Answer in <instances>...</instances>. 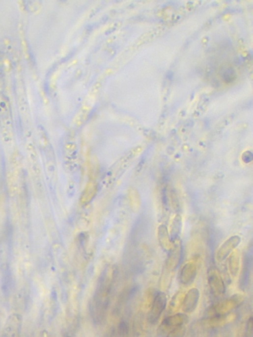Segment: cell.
<instances>
[{"label": "cell", "instance_id": "10", "mask_svg": "<svg viewBox=\"0 0 253 337\" xmlns=\"http://www.w3.org/2000/svg\"><path fill=\"white\" fill-rule=\"evenodd\" d=\"M96 192V185L95 182L94 181H89L83 192L81 202H82V204L89 203L93 199Z\"/></svg>", "mask_w": 253, "mask_h": 337}, {"label": "cell", "instance_id": "9", "mask_svg": "<svg viewBox=\"0 0 253 337\" xmlns=\"http://www.w3.org/2000/svg\"><path fill=\"white\" fill-rule=\"evenodd\" d=\"M196 277V267L191 263H188L182 269L180 273V282L185 286H188L194 281Z\"/></svg>", "mask_w": 253, "mask_h": 337}, {"label": "cell", "instance_id": "8", "mask_svg": "<svg viewBox=\"0 0 253 337\" xmlns=\"http://www.w3.org/2000/svg\"><path fill=\"white\" fill-rule=\"evenodd\" d=\"M189 317L183 313H177L171 316L166 317L162 322V325L166 328L174 329L176 327H183L188 323Z\"/></svg>", "mask_w": 253, "mask_h": 337}, {"label": "cell", "instance_id": "11", "mask_svg": "<svg viewBox=\"0 0 253 337\" xmlns=\"http://www.w3.org/2000/svg\"><path fill=\"white\" fill-rule=\"evenodd\" d=\"M129 326L125 321H121L117 328L116 337H128Z\"/></svg>", "mask_w": 253, "mask_h": 337}, {"label": "cell", "instance_id": "12", "mask_svg": "<svg viewBox=\"0 0 253 337\" xmlns=\"http://www.w3.org/2000/svg\"><path fill=\"white\" fill-rule=\"evenodd\" d=\"M185 335V329L184 326L176 327L171 329L170 332L168 333L167 337H184Z\"/></svg>", "mask_w": 253, "mask_h": 337}, {"label": "cell", "instance_id": "6", "mask_svg": "<svg viewBox=\"0 0 253 337\" xmlns=\"http://www.w3.org/2000/svg\"><path fill=\"white\" fill-rule=\"evenodd\" d=\"M252 265V253H247L245 255L244 265H243L240 281H239V287L242 290H246L248 288L249 284H250Z\"/></svg>", "mask_w": 253, "mask_h": 337}, {"label": "cell", "instance_id": "14", "mask_svg": "<svg viewBox=\"0 0 253 337\" xmlns=\"http://www.w3.org/2000/svg\"><path fill=\"white\" fill-rule=\"evenodd\" d=\"M141 323L139 317L135 319L133 323V337H139L141 334Z\"/></svg>", "mask_w": 253, "mask_h": 337}, {"label": "cell", "instance_id": "1", "mask_svg": "<svg viewBox=\"0 0 253 337\" xmlns=\"http://www.w3.org/2000/svg\"><path fill=\"white\" fill-rule=\"evenodd\" d=\"M116 276V269L110 267L104 269L98 279L90 306V312L96 324L101 325L105 321Z\"/></svg>", "mask_w": 253, "mask_h": 337}, {"label": "cell", "instance_id": "2", "mask_svg": "<svg viewBox=\"0 0 253 337\" xmlns=\"http://www.w3.org/2000/svg\"><path fill=\"white\" fill-rule=\"evenodd\" d=\"M167 304V297L164 292H158L156 294L151 308L148 315V322L152 325H155L159 320L164 310H165Z\"/></svg>", "mask_w": 253, "mask_h": 337}, {"label": "cell", "instance_id": "13", "mask_svg": "<svg viewBox=\"0 0 253 337\" xmlns=\"http://www.w3.org/2000/svg\"><path fill=\"white\" fill-rule=\"evenodd\" d=\"M236 78V74L233 69L231 68L227 69L223 73V79L225 82H231L234 80Z\"/></svg>", "mask_w": 253, "mask_h": 337}, {"label": "cell", "instance_id": "3", "mask_svg": "<svg viewBox=\"0 0 253 337\" xmlns=\"http://www.w3.org/2000/svg\"><path fill=\"white\" fill-rule=\"evenodd\" d=\"M22 317L17 313L9 315L5 323L1 337H20Z\"/></svg>", "mask_w": 253, "mask_h": 337}, {"label": "cell", "instance_id": "5", "mask_svg": "<svg viewBox=\"0 0 253 337\" xmlns=\"http://www.w3.org/2000/svg\"><path fill=\"white\" fill-rule=\"evenodd\" d=\"M200 298L199 290L197 288H191L185 294L182 302V310L185 313H192L197 307Z\"/></svg>", "mask_w": 253, "mask_h": 337}, {"label": "cell", "instance_id": "16", "mask_svg": "<svg viewBox=\"0 0 253 337\" xmlns=\"http://www.w3.org/2000/svg\"><path fill=\"white\" fill-rule=\"evenodd\" d=\"M115 329L113 328L110 329L109 331L106 332V334L104 335V337H113L115 334Z\"/></svg>", "mask_w": 253, "mask_h": 337}, {"label": "cell", "instance_id": "15", "mask_svg": "<svg viewBox=\"0 0 253 337\" xmlns=\"http://www.w3.org/2000/svg\"><path fill=\"white\" fill-rule=\"evenodd\" d=\"M253 319L252 317H250L245 327L244 337H253Z\"/></svg>", "mask_w": 253, "mask_h": 337}, {"label": "cell", "instance_id": "4", "mask_svg": "<svg viewBox=\"0 0 253 337\" xmlns=\"http://www.w3.org/2000/svg\"><path fill=\"white\" fill-rule=\"evenodd\" d=\"M240 300L239 296H235L229 299L219 302L212 308V311L214 313L213 317H223L224 314L233 310L239 304Z\"/></svg>", "mask_w": 253, "mask_h": 337}, {"label": "cell", "instance_id": "7", "mask_svg": "<svg viewBox=\"0 0 253 337\" xmlns=\"http://www.w3.org/2000/svg\"><path fill=\"white\" fill-rule=\"evenodd\" d=\"M208 283L212 293L215 296L223 295L225 292V286L222 277L216 271H212L208 276Z\"/></svg>", "mask_w": 253, "mask_h": 337}]
</instances>
